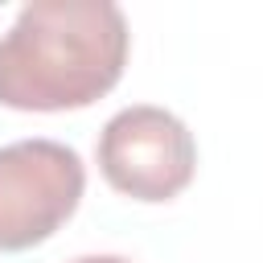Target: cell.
Returning <instances> with one entry per match:
<instances>
[{"mask_svg":"<svg viewBox=\"0 0 263 263\" xmlns=\"http://www.w3.org/2000/svg\"><path fill=\"white\" fill-rule=\"evenodd\" d=\"M127 21L111 0H33L0 37V107L78 111L127 66Z\"/></svg>","mask_w":263,"mask_h":263,"instance_id":"cell-1","label":"cell"},{"mask_svg":"<svg viewBox=\"0 0 263 263\" xmlns=\"http://www.w3.org/2000/svg\"><path fill=\"white\" fill-rule=\"evenodd\" d=\"M86 164L70 144L16 140L0 148V251L16 255L53 238L78 210Z\"/></svg>","mask_w":263,"mask_h":263,"instance_id":"cell-2","label":"cell"},{"mask_svg":"<svg viewBox=\"0 0 263 263\" xmlns=\"http://www.w3.org/2000/svg\"><path fill=\"white\" fill-rule=\"evenodd\" d=\"M99 173L132 201H173L197 173V144L189 127L152 103L123 107L99 132Z\"/></svg>","mask_w":263,"mask_h":263,"instance_id":"cell-3","label":"cell"},{"mask_svg":"<svg viewBox=\"0 0 263 263\" xmlns=\"http://www.w3.org/2000/svg\"><path fill=\"white\" fill-rule=\"evenodd\" d=\"M70 263H132L123 255H82V259H70Z\"/></svg>","mask_w":263,"mask_h":263,"instance_id":"cell-4","label":"cell"}]
</instances>
